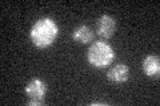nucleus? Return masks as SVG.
I'll return each instance as SVG.
<instances>
[{"mask_svg": "<svg viewBox=\"0 0 160 106\" xmlns=\"http://www.w3.org/2000/svg\"><path fill=\"white\" fill-rule=\"evenodd\" d=\"M115 29H116V20L111 15H102L98 21H96V32L100 37L103 39H111L115 35Z\"/></svg>", "mask_w": 160, "mask_h": 106, "instance_id": "4", "label": "nucleus"}, {"mask_svg": "<svg viewBox=\"0 0 160 106\" xmlns=\"http://www.w3.org/2000/svg\"><path fill=\"white\" fill-rule=\"evenodd\" d=\"M93 37H95V33L92 31V28L88 27V25H86V24L78 25L72 32L73 41H76L79 44H83V45H87L91 41H93Z\"/></svg>", "mask_w": 160, "mask_h": 106, "instance_id": "7", "label": "nucleus"}, {"mask_svg": "<svg viewBox=\"0 0 160 106\" xmlns=\"http://www.w3.org/2000/svg\"><path fill=\"white\" fill-rule=\"evenodd\" d=\"M142 68L143 72L146 76L151 78H159L160 76V60L159 56L155 54H148L144 57L143 62H142Z\"/></svg>", "mask_w": 160, "mask_h": 106, "instance_id": "6", "label": "nucleus"}, {"mask_svg": "<svg viewBox=\"0 0 160 106\" xmlns=\"http://www.w3.org/2000/svg\"><path fill=\"white\" fill-rule=\"evenodd\" d=\"M59 36V25L49 17H42L35 21L29 31V39L38 49H47Z\"/></svg>", "mask_w": 160, "mask_h": 106, "instance_id": "1", "label": "nucleus"}, {"mask_svg": "<svg viewBox=\"0 0 160 106\" xmlns=\"http://www.w3.org/2000/svg\"><path fill=\"white\" fill-rule=\"evenodd\" d=\"M115 60V50L106 41H93L87 50V61L96 69H104L109 67Z\"/></svg>", "mask_w": 160, "mask_h": 106, "instance_id": "2", "label": "nucleus"}, {"mask_svg": "<svg viewBox=\"0 0 160 106\" xmlns=\"http://www.w3.org/2000/svg\"><path fill=\"white\" fill-rule=\"evenodd\" d=\"M47 84L40 78H32L26 88H24V93L28 97V105L29 106H40L44 104L47 94Z\"/></svg>", "mask_w": 160, "mask_h": 106, "instance_id": "3", "label": "nucleus"}, {"mask_svg": "<svg viewBox=\"0 0 160 106\" xmlns=\"http://www.w3.org/2000/svg\"><path fill=\"white\" fill-rule=\"evenodd\" d=\"M129 78V69L124 64H115L107 72V80L113 84H124Z\"/></svg>", "mask_w": 160, "mask_h": 106, "instance_id": "5", "label": "nucleus"}]
</instances>
